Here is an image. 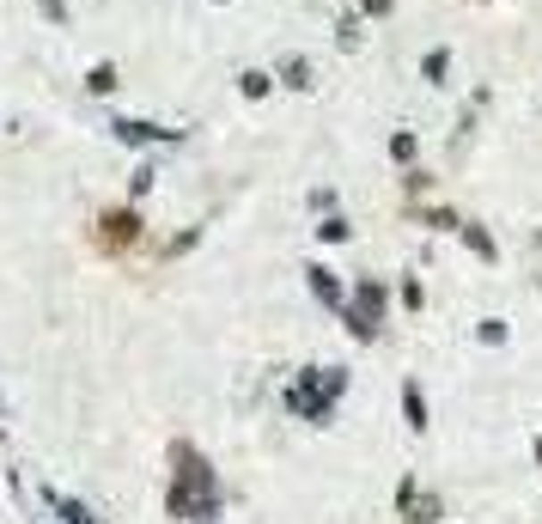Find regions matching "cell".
<instances>
[{
	"label": "cell",
	"instance_id": "6da1fadb",
	"mask_svg": "<svg viewBox=\"0 0 542 524\" xmlns=\"http://www.w3.org/2000/svg\"><path fill=\"white\" fill-rule=\"evenodd\" d=\"M171 512L177 519H196V524H213L220 500H213V476H207L202 452L177 445V488H171Z\"/></svg>",
	"mask_w": 542,
	"mask_h": 524
},
{
	"label": "cell",
	"instance_id": "7a4b0ae2",
	"mask_svg": "<svg viewBox=\"0 0 542 524\" xmlns=\"http://www.w3.org/2000/svg\"><path fill=\"white\" fill-rule=\"evenodd\" d=\"M403 506H408V524H433V519H439V500H421L414 482L403 488Z\"/></svg>",
	"mask_w": 542,
	"mask_h": 524
}]
</instances>
